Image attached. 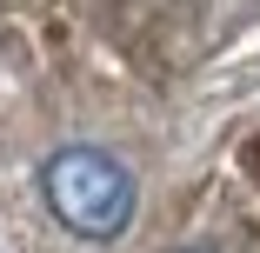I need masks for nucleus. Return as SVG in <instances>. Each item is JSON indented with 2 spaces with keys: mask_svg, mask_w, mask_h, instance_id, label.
I'll list each match as a JSON object with an SVG mask.
<instances>
[{
  "mask_svg": "<svg viewBox=\"0 0 260 253\" xmlns=\"http://www.w3.org/2000/svg\"><path fill=\"white\" fill-rule=\"evenodd\" d=\"M40 193H47V207H54V220L80 240H114L127 233L134 220V173L114 160V154H100V147H60L54 160L40 167Z\"/></svg>",
  "mask_w": 260,
  "mask_h": 253,
  "instance_id": "f257e3e1",
  "label": "nucleus"
}]
</instances>
